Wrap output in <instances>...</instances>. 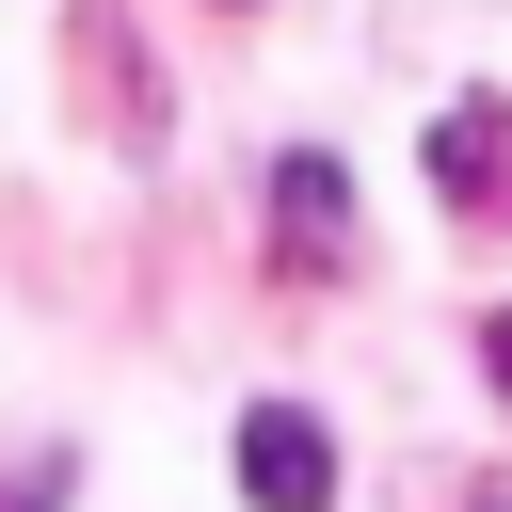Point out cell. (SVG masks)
I'll return each instance as SVG.
<instances>
[{"label":"cell","instance_id":"obj_1","mask_svg":"<svg viewBox=\"0 0 512 512\" xmlns=\"http://www.w3.org/2000/svg\"><path fill=\"white\" fill-rule=\"evenodd\" d=\"M416 160H432L448 224H512V96H496V80H480V96H448Z\"/></svg>","mask_w":512,"mask_h":512},{"label":"cell","instance_id":"obj_2","mask_svg":"<svg viewBox=\"0 0 512 512\" xmlns=\"http://www.w3.org/2000/svg\"><path fill=\"white\" fill-rule=\"evenodd\" d=\"M240 496H256V512H336V432H320L304 400H256V416H240Z\"/></svg>","mask_w":512,"mask_h":512},{"label":"cell","instance_id":"obj_3","mask_svg":"<svg viewBox=\"0 0 512 512\" xmlns=\"http://www.w3.org/2000/svg\"><path fill=\"white\" fill-rule=\"evenodd\" d=\"M336 240H352V176H336V144H288V160H272V256L320 272Z\"/></svg>","mask_w":512,"mask_h":512},{"label":"cell","instance_id":"obj_4","mask_svg":"<svg viewBox=\"0 0 512 512\" xmlns=\"http://www.w3.org/2000/svg\"><path fill=\"white\" fill-rule=\"evenodd\" d=\"M0 512H64V464H16V480H0Z\"/></svg>","mask_w":512,"mask_h":512},{"label":"cell","instance_id":"obj_5","mask_svg":"<svg viewBox=\"0 0 512 512\" xmlns=\"http://www.w3.org/2000/svg\"><path fill=\"white\" fill-rule=\"evenodd\" d=\"M480 368H496V400H512V304H496V320H480Z\"/></svg>","mask_w":512,"mask_h":512},{"label":"cell","instance_id":"obj_6","mask_svg":"<svg viewBox=\"0 0 512 512\" xmlns=\"http://www.w3.org/2000/svg\"><path fill=\"white\" fill-rule=\"evenodd\" d=\"M480 512H512V496H480Z\"/></svg>","mask_w":512,"mask_h":512}]
</instances>
